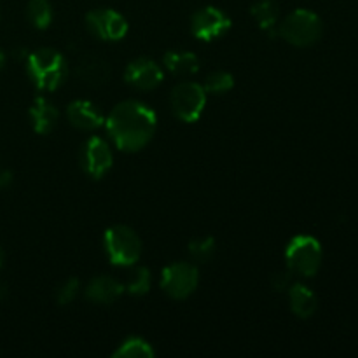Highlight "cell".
<instances>
[{"label":"cell","instance_id":"cell-1","mask_svg":"<svg viewBox=\"0 0 358 358\" xmlns=\"http://www.w3.org/2000/svg\"><path fill=\"white\" fill-rule=\"evenodd\" d=\"M105 126L117 149L136 152L152 140L157 128V115L142 101L126 100L112 108L105 119Z\"/></svg>","mask_w":358,"mask_h":358},{"label":"cell","instance_id":"cell-2","mask_svg":"<svg viewBox=\"0 0 358 358\" xmlns=\"http://www.w3.org/2000/svg\"><path fill=\"white\" fill-rule=\"evenodd\" d=\"M27 73L37 90L55 91L65 83L69 66L62 52L42 48L27 56Z\"/></svg>","mask_w":358,"mask_h":358},{"label":"cell","instance_id":"cell-3","mask_svg":"<svg viewBox=\"0 0 358 358\" xmlns=\"http://www.w3.org/2000/svg\"><path fill=\"white\" fill-rule=\"evenodd\" d=\"M287 269L294 276L311 278L318 273L322 264V245L317 238L299 234L289 241L285 248Z\"/></svg>","mask_w":358,"mask_h":358},{"label":"cell","instance_id":"cell-4","mask_svg":"<svg viewBox=\"0 0 358 358\" xmlns=\"http://www.w3.org/2000/svg\"><path fill=\"white\" fill-rule=\"evenodd\" d=\"M103 247L108 261L121 268L135 266L142 255V241L128 226H114L105 231Z\"/></svg>","mask_w":358,"mask_h":358},{"label":"cell","instance_id":"cell-5","mask_svg":"<svg viewBox=\"0 0 358 358\" xmlns=\"http://www.w3.org/2000/svg\"><path fill=\"white\" fill-rule=\"evenodd\" d=\"M322 20L308 9H296L280 24V37L297 48H308L322 37Z\"/></svg>","mask_w":358,"mask_h":358},{"label":"cell","instance_id":"cell-6","mask_svg":"<svg viewBox=\"0 0 358 358\" xmlns=\"http://www.w3.org/2000/svg\"><path fill=\"white\" fill-rule=\"evenodd\" d=\"M170 105L173 114L180 121L196 122L205 110L206 91L203 90L201 84L185 80L171 90Z\"/></svg>","mask_w":358,"mask_h":358},{"label":"cell","instance_id":"cell-7","mask_svg":"<svg viewBox=\"0 0 358 358\" xmlns=\"http://www.w3.org/2000/svg\"><path fill=\"white\" fill-rule=\"evenodd\" d=\"M199 283V271L192 262H173L166 266L161 275V289L171 299H185L191 296Z\"/></svg>","mask_w":358,"mask_h":358},{"label":"cell","instance_id":"cell-8","mask_svg":"<svg viewBox=\"0 0 358 358\" xmlns=\"http://www.w3.org/2000/svg\"><path fill=\"white\" fill-rule=\"evenodd\" d=\"M86 27L91 35L107 42L121 41L129 30L126 17L114 9H94L87 13Z\"/></svg>","mask_w":358,"mask_h":358},{"label":"cell","instance_id":"cell-9","mask_svg":"<svg viewBox=\"0 0 358 358\" xmlns=\"http://www.w3.org/2000/svg\"><path fill=\"white\" fill-rule=\"evenodd\" d=\"M231 28V17L224 10L213 6L201 7L191 17V30L196 38L203 42H212L224 37Z\"/></svg>","mask_w":358,"mask_h":358},{"label":"cell","instance_id":"cell-10","mask_svg":"<svg viewBox=\"0 0 358 358\" xmlns=\"http://www.w3.org/2000/svg\"><path fill=\"white\" fill-rule=\"evenodd\" d=\"M112 150L108 143L100 136H91L83 143L79 152V164L90 178L103 177L112 166Z\"/></svg>","mask_w":358,"mask_h":358},{"label":"cell","instance_id":"cell-11","mask_svg":"<svg viewBox=\"0 0 358 358\" xmlns=\"http://www.w3.org/2000/svg\"><path fill=\"white\" fill-rule=\"evenodd\" d=\"M124 79L140 91H150L163 83V69L150 58H136L126 66Z\"/></svg>","mask_w":358,"mask_h":358},{"label":"cell","instance_id":"cell-12","mask_svg":"<svg viewBox=\"0 0 358 358\" xmlns=\"http://www.w3.org/2000/svg\"><path fill=\"white\" fill-rule=\"evenodd\" d=\"M66 117L70 124L83 131H93L105 124V117L100 108L90 100H76L66 107Z\"/></svg>","mask_w":358,"mask_h":358},{"label":"cell","instance_id":"cell-13","mask_svg":"<svg viewBox=\"0 0 358 358\" xmlns=\"http://www.w3.org/2000/svg\"><path fill=\"white\" fill-rule=\"evenodd\" d=\"M122 292H124V285L119 280L107 275H101L91 280L84 294H86V299L90 303L100 304V306H108V304H114L122 296Z\"/></svg>","mask_w":358,"mask_h":358},{"label":"cell","instance_id":"cell-14","mask_svg":"<svg viewBox=\"0 0 358 358\" xmlns=\"http://www.w3.org/2000/svg\"><path fill=\"white\" fill-rule=\"evenodd\" d=\"M76 73L83 83L90 86H103L110 77V66L103 58L96 55H83L76 65Z\"/></svg>","mask_w":358,"mask_h":358},{"label":"cell","instance_id":"cell-15","mask_svg":"<svg viewBox=\"0 0 358 358\" xmlns=\"http://www.w3.org/2000/svg\"><path fill=\"white\" fill-rule=\"evenodd\" d=\"M28 114H30L34 131L38 133V135H48V133H51L52 129H55V126L58 124V108H56L51 101L45 100V98L42 96L35 98Z\"/></svg>","mask_w":358,"mask_h":358},{"label":"cell","instance_id":"cell-16","mask_svg":"<svg viewBox=\"0 0 358 358\" xmlns=\"http://www.w3.org/2000/svg\"><path fill=\"white\" fill-rule=\"evenodd\" d=\"M290 301V310L296 317L310 318L313 317L318 308V299L310 287L303 283H292L287 290Z\"/></svg>","mask_w":358,"mask_h":358},{"label":"cell","instance_id":"cell-17","mask_svg":"<svg viewBox=\"0 0 358 358\" xmlns=\"http://www.w3.org/2000/svg\"><path fill=\"white\" fill-rule=\"evenodd\" d=\"M164 66L173 76L185 77L194 76L199 70V59L194 52L189 51H168L163 58Z\"/></svg>","mask_w":358,"mask_h":358},{"label":"cell","instance_id":"cell-18","mask_svg":"<svg viewBox=\"0 0 358 358\" xmlns=\"http://www.w3.org/2000/svg\"><path fill=\"white\" fill-rule=\"evenodd\" d=\"M250 14L257 21L259 28L264 30L269 37H276V21H278V6L275 0H257L250 7Z\"/></svg>","mask_w":358,"mask_h":358},{"label":"cell","instance_id":"cell-19","mask_svg":"<svg viewBox=\"0 0 358 358\" xmlns=\"http://www.w3.org/2000/svg\"><path fill=\"white\" fill-rule=\"evenodd\" d=\"M154 355L156 353H154L150 343H147L142 338H128L112 353L114 358H152Z\"/></svg>","mask_w":358,"mask_h":358},{"label":"cell","instance_id":"cell-20","mask_svg":"<svg viewBox=\"0 0 358 358\" xmlns=\"http://www.w3.org/2000/svg\"><path fill=\"white\" fill-rule=\"evenodd\" d=\"M27 17L34 28L45 30L52 21V7L49 0H30L27 6Z\"/></svg>","mask_w":358,"mask_h":358},{"label":"cell","instance_id":"cell-21","mask_svg":"<svg viewBox=\"0 0 358 358\" xmlns=\"http://www.w3.org/2000/svg\"><path fill=\"white\" fill-rule=\"evenodd\" d=\"M126 290L131 296H145L150 290V271L143 266H136L129 271L128 280H126Z\"/></svg>","mask_w":358,"mask_h":358},{"label":"cell","instance_id":"cell-22","mask_svg":"<svg viewBox=\"0 0 358 358\" xmlns=\"http://www.w3.org/2000/svg\"><path fill=\"white\" fill-rule=\"evenodd\" d=\"M201 86L210 94H224L234 87V77L226 70H217V72L206 76L205 83Z\"/></svg>","mask_w":358,"mask_h":358},{"label":"cell","instance_id":"cell-23","mask_svg":"<svg viewBox=\"0 0 358 358\" xmlns=\"http://www.w3.org/2000/svg\"><path fill=\"white\" fill-rule=\"evenodd\" d=\"M215 240L212 236H205V238H196L189 243L187 252L191 255V259L194 262H208L212 261V257L215 255Z\"/></svg>","mask_w":358,"mask_h":358},{"label":"cell","instance_id":"cell-24","mask_svg":"<svg viewBox=\"0 0 358 358\" xmlns=\"http://www.w3.org/2000/svg\"><path fill=\"white\" fill-rule=\"evenodd\" d=\"M79 289H80V282L72 276V278H66L62 285L58 287V292H56V301L62 306H66V304H72L73 301L77 299L79 296Z\"/></svg>","mask_w":358,"mask_h":358},{"label":"cell","instance_id":"cell-25","mask_svg":"<svg viewBox=\"0 0 358 358\" xmlns=\"http://www.w3.org/2000/svg\"><path fill=\"white\" fill-rule=\"evenodd\" d=\"M292 273L287 269V271H282V273H275V275L271 276V289L276 290V292H287L289 290V287L292 285Z\"/></svg>","mask_w":358,"mask_h":358},{"label":"cell","instance_id":"cell-26","mask_svg":"<svg viewBox=\"0 0 358 358\" xmlns=\"http://www.w3.org/2000/svg\"><path fill=\"white\" fill-rule=\"evenodd\" d=\"M13 182V173L9 170H0V189L9 187Z\"/></svg>","mask_w":358,"mask_h":358},{"label":"cell","instance_id":"cell-27","mask_svg":"<svg viewBox=\"0 0 358 358\" xmlns=\"http://www.w3.org/2000/svg\"><path fill=\"white\" fill-rule=\"evenodd\" d=\"M6 55H3V51H2V49H0V70H2L3 69V66H6Z\"/></svg>","mask_w":358,"mask_h":358},{"label":"cell","instance_id":"cell-28","mask_svg":"<svg viewBox=\"0 0 358 358\" xmlns=\"http://www.w3.org/2000/svg\"><path fill=\"white\" fill-rule=\"evenodd\" d=\"M2 264H3V252L2 248H0V268H2Z\"/></svg>","mask_w":358,"mask_h":358}]
</instances>
